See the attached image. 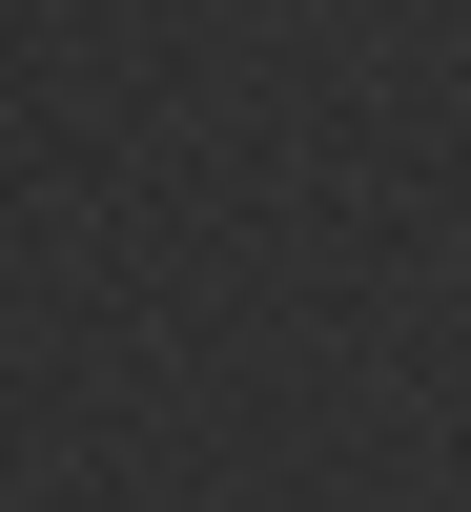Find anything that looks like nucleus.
I'll use <instances>...</instances> for the list:
<instances>
[]
</instances>
